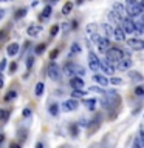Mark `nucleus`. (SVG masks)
Here are the masks:
<instances>
[{
	"label": "nucleus",
	"mask_w": 144,
	"mask_h": 148,
	"mask_svg": "<svg viewBox=\"0 0 144 148\" xmlns=\"http://www.w3.org/2000/svg\"><path fill=\"white\" fill-rule=\"evenodd\" d=\"M127 2V14L129 16H132V17H138L139 14H141L144 9L141 8V5H139L138 0H125Z\"/></svg>",
	"instance_id": "7ed1b4c3"
},
{
	"label": "nucleus",
	"mask_w": 144,
	"mask_h": 148,
	"mask_svg": "<svg viewBox=\"0 0 144 148\" xmlns=\"http://www.w3.org/2000/svg\"><path fill=\"white\" fill-rule=\"evenodd\" d=\"M64 73H65V76H70V77H73V76H84V74H85V69H84L81 65L67 63V65H65V68H64Z\"/></svg>",
	"instance_id": "f03ea898"
},
{
	"label": "nucleus",
	"mask_w": 144,
	"mask_h": 148,
	"mask_svg": "<svg viewBox=\"0 0 144 148\" xmlns=\"http://www.w3.org/2000/svg\"><path fill=\"white\" fill-rule=\"evenodd\" d=\"M88 65L93 71H98L99 69V57L95 53H88Z\"/></svg>",
	"instance_id": "1a4fd4ad"
},
{
	"label": "nucleus",
	"mask_w": 144,
	"mask_h": 148,
	"mask_svg": "<svg viewBox=\"0 0 144 148\" xmlns=\"http://www.w3.org/2000/svg\"><path fill=\"white\" fill-rule=\"evenodd\" d=\"M57 31H59V26H57V25H54L53 28H51V36L54 37L56 34H57Z\"/></svg>",
	"instance_id": "e433bc0d"
},
{
	"label": "nucleus",
	"mask_w": 144,
	"mask_h": 148,
	"mask_svg": "<svg viewBox=\"0 0 144 148\" xmlns=\"http://www.w3.org/2000/svg\"><path fill=\"white\" fill-rule=\"evenodd\" d=\"M139 5H141V8L144 9V0H141V2H139Z\"/></svg>",
	"instance_id": "8fccbe9b"
},
{
	"label": "nucleus",
	"mask_w": 144,
	"mask_h": 148,
	"mask_svg": "<svg viewBox=\"0 0 144 148\" xmlns=\"http://www.w3.org/2000/svg\"><path fill=\"white\" fill-rule=\"evenodd\" d=\"M93 80H95L96 83H99L101 86H107V85H109V79L104 77V76H99V74H95V76H93Z\"/></svg>",
	"instance_id": "a211bd4d"
},
{
	"label": "nucleus",
	"mask_w": 144,
	"mask_h": 148,
	"mask_svg": "<svg viewBox=\"0 0 144 148\" xmlns=\"http://www.w3.org/2000/svg\"><path fill=\"white\" fill-rule=\"evenodd\" d=\"M107 17H109V20H110V22H113L116 26H119V25H121V20H123V18H121L115 11H110L109 14H107Z\"/></svg>",
	"instance_id": "f3484780"
},
{
	"label": "nucleus",
	"mask_w": 144,
	"mask_h": 148,
	"mask_svg": "<svg viewBox=\"0 0 144 148\" xmlns=\"http://www.w3.org/2000/svg\"><path fill=\"white\" fill-rule=\"evenodd\" d=\"M25 14H26V9H25V8L19 9V11H17V14H16V18H22L23 16H25Z\"/></svg>",
	"instance_id": "473e14b6"
},
{
	"label": "nucleus",
	"mask_w": 144,
	"mask_h": 148,
	"mask_svg": "<svg viewBox=\"0 0 144 148\" xmlns=\"http://www.w3.org/2000/svg\"><path fill=\"white\" fill-rule=\"evenodd\" d=\"M70 133H71V136H73V137H76V136H78V133H79V128H78V125H76V123L70 125Z\"/></svg>",
	"instance_id": "a878e982"
},
{
	"label": "nucleus",
	"mask_w": 144,
	"mask_h": 148,
	"mask_svg": "<svg viewBox=\"0 0 144 148\" xmlns=\"http://www.w3.org/2000/svg\"><path fill=\"white\" fill-rule=\"evenodd\" d=\"M50 114L51 116H57L59 114V106L56 105V103H53V105L50 106Z\"/></svg>",
	"instance_id": "cd10ccee"
},
{
	"label": "nucleus",
	"mask_w": 144,
	"mask_h": 148,
	"mask_svg": "<svg viewBox=\"0 0 144 148\" xmlns=\"http://www.w3.org/2000/svg\"><path fill=\"white\" fill-rule=\"evenodd\" d=\"M42 31V26L40 25H31V26H28V34L30 36H36L37 32H40Z\"/></svg>",
	"instance_id": "aec40b11"
},
{
	"label": "nucleus",
	"mask_w": 144,
	"mask_h": 148,
	"mask_svg": "<svg viewBox=\"0 0 144 148\" xmlns=\"http://www.w3.org/2000/svg\"><path fill=\"white\" fill-rule=\"evenodd\" d=\"M5 140V136H3V134H0V143H2Z\"/></svg>",
	"instance_id": "de8ad7c7"
},
{
	"label": "nucleus",
	"mask_w": 144,
	"mask_h": 148,
	"mask_svg": "<svg viewBox=\"0 0 144 148\" xmlns=\"http://www.w3.org/2000/svg\"><path fill=\"white\" fill-rule=\"evenodd\" d=\"M99 68H101L105 74H113V73H115V66H113V65H111L107 59H104V60L99 59Z\"/></svg>",
	"instance_id": "6e6552de"
},
{
	"label": "nucleus",
	"mask_w": 144,
	"mask_h": 148,
	"mask_svg": "<svg viewBox=\"0 0 144 148\" xmlns=\"http://www.w3.org/2000/svg\"><path fill=\"white\" fill-rule=\"evenodd\" d=\"M104 31H105V34H107V36L113 39V31H115V25H111V23H105V25H104Z\"/></svg>",
	"instance_id": "412c9836"
},
{
	"label": "nucleus",
	"mask_w": 144,
	"mask_h": 148,
	"mask_svg": "<svg viewBox=\"0 0 144 148\" xmlns=\"http://www.w3.org/2000/svg\"><path fill=\"white\" fill-rule=\"evenodd\" d=\"M3 36H5V32H3V31H0V40H3V39H5Z\"/></svg>",
	"instance_id": "49530a36"
},
{
	"label": "nucleus",
	"mask_w": 144,
	"mask_h": 148,
	"mask_svg": "<svg viewBox=\"0 0 144 148\" xmlns=\"http://www.w3.org/2000/svg\"><path fill=\"white\" fill-rule=\"evenodd\" d=\"M6 51H8V56H16V54L19 53V45H17V43H11V45H8Z\"/></svg>",
	"instance_id": "6ab92c4d"
},
{
	"label": "nucleus",
	"mask_w": 144,
	"mask_h": 148,
	"mask_svg": "<svg viewBox=\"0 0 144 148\" xmlns=\"http://www.w3.org/2000/svg\"><path fill=\"white\" fill-rule=\"evenodd\" d=\"M23 116H25V117H26V116H31V110L25 108V110H23Z\"/></svg>",
	"instance_id": "a19ab883"
},
{
	"label": "nucleus",
	"mask_w": 144,
	"mask_h": 148,
	"mask_svg": "<svg viewBox=\"0 0 144 148\" xmlns=\"http://www.w3.org/2000/svg\"><path fill=\"white\" fill-rule=\"evenodd\" d=\"M85 94H87V92H85V91H82V88H74V91L71 92V96H73V97H84Z\"/></svg>",
	"instance_id": "b1692460"
},
{
	"label": "nucleus",
	"mask_w": 144,
	"mask_h": 148,
	"mask_svg": "<svg viewBox=\"0 0 144 148\" xmlns=\"http://www.w3.org/2000/svg\"><path fill=\"white\" fill-rule=\"evenodd\" d=\"M44 90H45V85H44L42 82H39V83L36 85V96L40 97L42 94H44Z\"/></svg>",
	"instance_id": "5701e85b"
},
{
	"label": "nucleus",
	"mask_w": 144,
	"mask_h": 148,
	"mask_svg": "<svg viewBox=\"0 0 144 148\" xmlns=\"http://www.w3.org/2000/svg\"><path fill=\"white\" fill-rule=\"evenodd\" d=\"M0 88H3V79L0 77Z\"/></svg>",
	"instance_id": "09e8293b"
},
{
	"label": "nucleus",
	"mask_w": 144,
	"mask_h": 148,
	"mask_svg": "<svg viewBox=\"0 0 144 148\" xmlns=\"http://www.w3.org/2000/svg\"><path fill=\"white\" fill-rule=\"evenodd\" d=\"M53 2H54V3H56V2H59V0H53Z\"/></svg>",
	"instance_id": "603ef678"
},
{
	"label": "nucleus",
	"mask_w": 144,
	"mask_h": 148,
	"mask_svg": "<svg viewBox=\"0 0 144 148\" xmlns=\"http://www.w3.org/2000/svg\"><path fill=\"white\" fill-rule=\"evenodd\" d=\"M48 77L51 80H60V69L56 63H51L48 66Z\"/></svg>",
	"instance_id": "39448f33"
},
{
	"label": "nucleus",
	"mask_w": 144,
	"mask_h": 148,
	"mask_svg": "<svg viewBox=\"0 0 144 148\" xmlns=\"http://www.w3.org/2000/svg\"><path fill=\"white\" fill-rule=\"evenodd\" d=\"M129 77H130V80L135 82V83H139V82H143V80H144L143 74H141V73H138V71H130V73H129Z\"/></svg>",
	"instance_id": "2eb2a0df"
},
{
	"label": "nucleus",
	"mask_w": 144,
	"mask_h": 148,
	"mask_svg": "<svg viewBox=\"0 0 144 148\" xmlns=\"http://www.w3.org/2000/svg\"><path fill=\"white\" fill-rule=\"evenodd\" d=\"M17 97V92L16 91H9L6 96H5V100H12V99H16Z\"/></svg>",
	"instance_id": "c85d7f7f"
},
{
	"label": "nucleus",
	"mask_w": 144,
	"mask_h": 148,
	"mask_svg": "<svg viewBox=\"0 0 144 148\" xmlns=\"http://www.w3.org/2000/svg\"><path fill=\"white\" fill-rule=\"evenodd\" d=\"M70 85H71L73 88H82L84 86V80L81 79V76H73L71 79H70Z\"/></svg>",
	"instance_id": "dca6fc26"
},
{
	"label": "nucleus",
	"mask_w": 144,
	"mask_h": 148,
	"mask_svg": "<svg viewBox=\"0 0 144 148\" xmlns=\"http://www.w3.org/2000/svg\"><path fill=\"white\" fill-rule=\"evenodd\" d=\"M90 91H95V92H101V94H102V92H104V91H102V88H98V86H90Z\"/></svg>",
	"instance_id": "4c0bfd02"
},
{
	"label": "nucleus",
	"mask_w": 144,
	"mask_h": 148,
	"mask_svg": "<svg viewBox=\"0 0 144 148\" xmlns=\"http://www.w3.org/2000/svg\"><path fill=\"white\" fill-rule=\"evenodd\" d=\"M116 68H118V69H121V71H127V69H130V68H132V60H130V59H125V57H123V59H121L118 63H116Z\"/></svg>",
	"instance_id": "9b49d317"
},
{
	"label": "nucleus",
	"mask_w": 144,
	"mask_h": 148,
	"mask_svg": "<svg viewBox=\"0 0 144 148\" xmlns=\"http://www.w3.org/2000/svg\"><path fill=\"white\" fill-rule=\"evenodd\" d=\"M44 49H45V43L37 45L36 46V54H42V53H44Z\"/></svg>",
	"instance_id": "2f4dec72"
},
{
	"label": "nucleus",
	"mask_w": 144,
	"mask_h": 148,
	"mask_svg": "<svg viewBox=\"0 0 144 148\" xmlns=\"http://www.w3.org/2000/svg\"><path fill=\"white\" fill-rule=\"evenodd\" d=\"M51 11H53V8H51L50 5H46V6L44 8V11H42V16H44L45 18H46V17H50V14H51Z\"/></svg>",
	"instance_id": "bb28decb"
},
{
	"label": "nucleus",
	"mask_w": 144,
	"mask_h": 148,
	"mask_svg": "<svg viewBox=\"0 0 144 148\" xmlns=\"http://www.w3.org/2000/svg\"><path fill=\"white\" fill-rule=\"evenodd\" d=\"M105 99H107V102H109L110 108H113L115 105H118L121 102L119 94H118V92H115V91H105Z\"/></svg>",
	"instance_id": "20e7f679"
},
{
	"label": "nucleus",
	"mask_w": 144,
	"mask_h": 148,
	"mask_svg": "<svg viewBox=\"0 0 144 148\" xmlns=\"http://www.w3.org/2000/svg\"><path fill=\"white\" fill-rule=\"evenodd\" d=\"M79 51H81L79 45H78V43H73V45H71V54H76V53H79Z\"/></svg>",
	"instance_id": "72a5a7b5"
},
{
	"label": "nucleus",
	"mask_w": 144,
	"mask_h": 148,
	"mask_svg": "<svg viewBox=\"0 0 144 148\" xmlns=\"http://www.w3.org/2000/svg\"><path fill=\"white\" fill-rule=\"evenodd\" d=\"M84 105H85V108H88V110H95L96 100L95 99H85L84 100Z\"/></svg>",
	"instance_id": "4be33fe9"
},
{
	"label": "nucleus",
	"mask_w": 144,
	"mask_h": 148,
	"mask_svg": "<svg viewBox=\"0 0 144 148\" xmlns=\"http://www.w3.org/2000/svg\"><path fill=\"white\" fill-rule=\"evenodd\" d=\"M16 69H17V63H12V65H11V68H9V71H11V73H14Z\"/></svg>",
	"instance_id": "37998d69"
},
{
	"label": "nucleus",
	"mask_w": 144,
	"mask_h": 148,
	"mask_svg": "<svg viewBox=\"0 0 144 148\" xmlns=\"http://www.w3.org/2000/svg\"><path fill=\"white\" fill-rule=\"evenodd\" d=\"M113 11L118 14V16L121 18H124V17H127V11H125V8H124V5H121V3H115L113 5Z\"/></svg>",
	"instance_id": "ddd939ff"
},
{
	"label": "nucleus",
	"mask_w": 144,
	"mask_h": 148,
	"mask_svg": "<svg viewBox=\"0 0 144 148\" xmlns=\"http://www.w3.org/2000/svg\"><path fill=\"white\" fill-rule=\"evenodd\" d=\"M33 63H34V59H33V57H28V59H26V68H31Z\"/></svg>",
	"instance_id": "c9c22d12"
},
{
	"label": "nucleus",
	"mask_w": 144,
	"mask_h": 148,
	"mask_svg": "<svg viewBox=\"0 0 144 148\" xmlns=\"http://www.w3.org/2000/svg\"><path fill=\"white\" fill-rule=\"evenodd\" d=\"M95 32H96V26H95V25H88V26H87V34H88V36L95 34Z\"/></svg>",
	"instance_id": "7c9ffc66"
},
{
	"label": "nucleus",
	"mask_w": 144,
	"mask_h": 148,
	"mask_svg": "<svg viewBox=\"0 0 144 148\" xmlns=\"http://www.w3.org/2000/svg\"><path fill=\"white\" fill-rule=\"evenodd\" d=\"M138 139H139V140H141V145L144 147V131H143V130H141V131H139V136H138Z\"/></svg>",
	"instance_id": "58836bf2"
},
{
	"label": "nucleus",
	"mask_w": 144,
	"mask_h": 148,
	"mask_svg": "<svg viewBox=\"0 0 144 148\" xmlns=\"http://www.w3.org/2000/svg\"><path fill=\"white\" fill-rule=\"evenodd\" d=\"M76 108H78V100H74V99H68V100H65L64 103H62V110L67 111V113L74 111Z\"/></svg>",
	"instance_id": "9d476101"
},
{
	"label": "nucleus",
	"mask_w": 144,
	"mask_h": 148,
	"mask_svg": "<svg viewBox=\"0 0 144 148\" xmlns=\"http://www.w3.org/2000/svg\"><path fill=\"white\" fill-rule=\"evenodd\" d=\"M2 17H3V11L0 9V18H2Z\"/></svg>",
	"instance_id": "3c124183"
},
{
	"label": "nucleus",
	"mask_w": 144,
	"mask_h": 148,
	"mask_svg": "<svg viewBox=\"0 0 144 148\" xmlns=\"http://www.w3.org/2000/svg\"><path fill=\"white\" fill-rule=\"evenodd\" d=\"M109 83H111V85H123L124 80H123V79H119V77H111L109 80Z\"/></svg>",
	"instance_id": "393cba45"
},
{
	"label": "nucleus",
	"mask_w": 144,
	"mask_h": 148,
	"mask_svg": "<svg viewBox=\"0 0 144 148\" xmlns=\"http://www.w3.org/2000/svg\"><path fill=\"white\" fill-rule=\"evenodd\" d=\"M138 17H139V20H141V22L144 23V11H143L141 14H139V16H138Z\"/></svg>",
	"instance_id": "a18cd8bd"
},
{
	"label": "nucleus",
	"mask_w": 144,
	"mask_h": 148,
	"mask_svg": "<svg viewBox=\"0 0 144 148\" xmlns=\"http://www.w3.org/2000/svg\"><path fill=\"white\" fill-rule=\"evenodd\" d=\"M105 54H107L105 59L109 60V62L113 65V66H116V63H118L119 60L124 57V51H123V49H119V48H111V46L105 51Z\"/></svg>",
	"instance_id": "f257e3e1"
},
{
	"label": "nucleus",
	"mask_w": 144,
	"mask_h": 148,
	"mask_svg": "<svg viewBox=\"0 0 144 148\" xmlns=\"http://www.w3.org/2000/svg\"><path fill=\"white\" fill-rule=\"evenodd\" d=\"M127 46L132 48V49L141 51V49H144V40L143 39H129L127 40Z\"/></svg>",
	"instance_id": "423d86ee"
},
{
	"label": "nucleus",
	"mask_w": 144,
	"mask_h": 148,
	"mask_svg": "<svg viewBox=\"0 0 144 148\" xmlns=\"http://www.w3.org/2000/svg\"><path fill=\"white\" fill-rule=\"evenodd\" d=\"M96 43H98V49H99L101 53H105V51L110 48V40L109 39H104V37H99Z\"/></svg>",
	"instance_id": "f8f14e48"
},
{
	"label": "nucleus",
	"mask_w": 144,
	"mask_h": 148,
	"mask_svg": "<svg viewBox=\"0 0 144 148\" xmlns=\"http://www.w3.org/2000/svg\"><path fill=\"white\" fill-rule=\"evenodd\" d=\"M5 116H8V113H6L5 110H0V119H3Z\"/></svg>",
	"instance_id": "79ce46f5"
},
{
	"label": "nucleus",
	"mask_w": 144,
	"mask_h": 148,
	"mask_svg": "<svg viewBox=\"0 0 144 148\" xmlns=\"http://www.w3.org/2000/svg\"><path fill=\"white\" fill-rule=\"evenodd\" d=\"M113 39L118 40V42H123L125 39V32L123 31L121 26H115V31H113Z\"/></svg>",
	"instance_id": "4468645a"
},
{
	"label": "nucleus",
	"mask_w": 144,
	"mask_h": 148,
	"mask_svg": "<svg viewBox=\"0 0 144 148\" xmlns=\"http://www.w3.org/2000/svg\"><path fill=\"white\" fill-rule=\"evenodd\" d=\"M121 28H123L124 32H133L135 31V23H133V20H130L129 17H124L123 20H121Z\"/></svg>",
	"instance_id": "0eeeda50"
},
{
	"label": "nucleus",
	"mask_w": 144,
	"mask_h": 148,
	"mask_svg": "<svg viewBox=\"0 0 144 148\" xmlns=\"http://www.w3.org/2000/svg\"><path fill=\"white\" fill-rule=\"evenodd\" d=\"M71 8H73V5L68 2V3H67V5H65V6L62 8V12H64V14H70V11H71Z\"/></svg>",
	"instance_id": "c756f323"
},
{
	"label": "nucleus",
	"mask_w": 144,
	"mask_h": 148,
	"mask_svg": "<svg viewBox=\"0 0 144 148\" xmlns=\"http://www.w3.org/2000/svg\"><path fill=\"white\" fill-rule=\"evenodd\" d=\"M135 92H136V96H144V88L143 86H136L135 88Z\"/></svg>",
	"instance_id": "f704fd0d"
},
{
	"label": "nucleus",
	"mask_w": 144,
	"mask_h": 148,
	"mask_svg": "<svg viewBox=\"0 0 144 148\" xmlns=\"http://www.w3.org/2000/svg\"><path fill=\"white\" fill-rule=\"evenodd\" d=\"M6 63H8V62H6V60H5V59H3V60H2V63H0V73H2L3 69L6 68Z\"/></svg>",
	"instance_id": "ea45409f"
},
{
	"label": "nucleus",
	"mask_w": 144,
	"mask_h": 148,
	"mask_svg": "<svg viewBox=\"0 0 144 148\" xmlns=\"http://www.w3.org/2000/svg\"><path fill=\"white\" fill-rule=\"evenodd\" d=\"M57 54H59V51H57V49L53 51V53H51V59H56V57H57Z\"/></svg>",
	"instance_id": "c03bdc74"
}]
</instances>
